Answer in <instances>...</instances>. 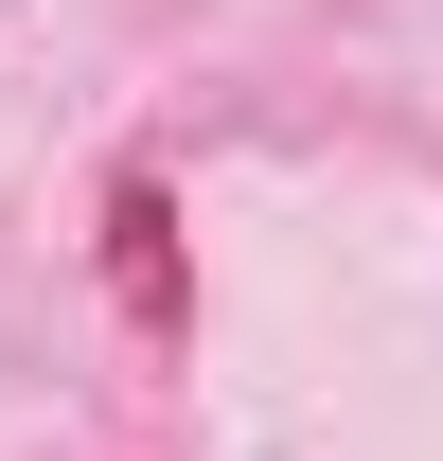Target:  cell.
I'll use <instances>...</instances> for the list:
<instances>
[{"instance_id":"6da1fadb","label":"cell","mask_w":443,"mask_h":461,"mask_svg":"<svg viewBox=\"0 0 443 461\" xmlns=\"http://www.w3.org/2000/svg\"><path fill=\"white\" fill-rule=\"evenodd\" d=\"M107 302H124V338H142V355L195 338V249H177V177H160V160L107 177Z\"/></svg>"}]
</instances>
